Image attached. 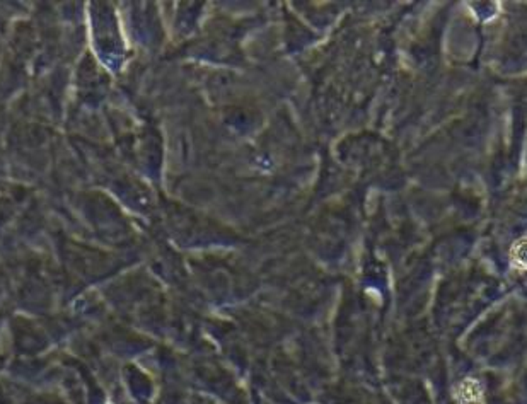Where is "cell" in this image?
Segmentation results:
<instances>
[{
  "instance_id": "cell-1",
  "label": "cell",
  "mask_w": 527,
  "mask_h": 404,
  "mask_svg": "<svg viewBox=\"0 0 527 404\" xmlns=\"http://www.w3.org/2000/svg\"><path fill=\"white\" fill-rule=\"evenodd\" d=\"M459 404H483V387L476 378H466L454 391Z\"/></svg>"
},
{
  "instance_id": "cell-2",
  "label": "cell",
  "mask_w": 527,
  "mask_h": 404,
  "mask_svg": "<svg viewBox=\"0 0 527 404\" xmlns=\"http://www.w3.org/2000/svg\"><path fill=\"white\" fill-rule=\"evenodd\" d=\"M510 261L512 266L515 270H521V272H526V239L515 241V244L512 246L510 251Z\"/></svg>"
}]
</instances>
